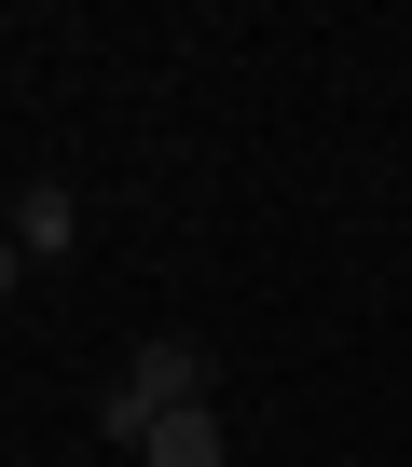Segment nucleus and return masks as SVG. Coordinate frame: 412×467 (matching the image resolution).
<instances>
[{
	"label": "nucleus",
	"instance_id": "5",
	"mask_svg": "<svg viewBox=\"0 0 412 467\" xmlns=\"http://www.w3.org/2000/svg\"><path fill=\"white\" fill-rule=\"evenodd\" d=\"M0 220H15V206H0Z\"/></svg>",
	"mask_w": 412,
	"mask_h": 467
},
{
	"label": "nucleus",
	"instance_id": "1",
	"mask_svg": "<svg viewBox=\"0 0 412 467\" xmlns=\"http://www.w3.org/2000/svg\"><path fill=\"white\" fill-rule=\"evenodd\" d=\"M192 399H206V344H179V330H165V344H138V358H124V385L97 399V440H151V426H165V412H192Z\"/></svg>",
	"mask_w": 412,
	"mask_h": 467
},
{
	"label": "nucleus",
	"instance_id": "4",
	"mask_svg": "<svg viewBox=\"0 0 412 467\" xmlns=\"http://www.w3.org/2000/svg\"><path fill=\"white\" fill-rule=\"evenodd\" d=\"M15 275H28V248H15V234H0V303H15Z\"/></svg>",
	"mask_w": 412,
	"mask_h": 467
},
{
	"label": "nucleus",
	"instance_id": "2",
	"mask_svg": "<svg viewBox=\"0 0 412 467\" xmlns=\"http://www.w3.org/2000/svg\"><path fill=\"white\" fill-rule=\"evenodd\" d=\"M0 234H15L28 262H69V248H83V206H69L56 179H28V192H15V220H0Z\"/></svg>",
	"mask_w": 412,
	"mask_h": 467
},
{
	"label": "nucleus",
	"instance_id": "3",
	"mask_svg": "<svg viewBox=\"0 0 412 467\" xmlns=\"http://www.w3.org/2000/svg\"><path fill=\"white\" fill-rule=\"evenodd\" d=\"M221 453H234V440H221V412H206V399H192V412H165V426L138 440V467H221Z\"/></svg>",
	"mask_w": 412,
	"mask_h": 467
}]
</instances>
